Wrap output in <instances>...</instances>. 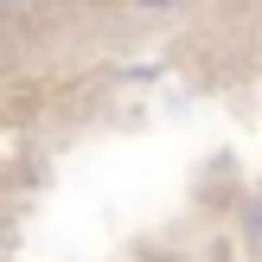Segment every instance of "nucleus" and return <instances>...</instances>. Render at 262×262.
Returning <instances> with one entry per match:
<instances>
[{
    "instance_id": "obj_1",
    "label": "nucleus",
    "mask_w": 262,
    "mask_h": 262,
    "mask_svg": "<svg viewBox=\"0 0 262 262\" xmlns=\"http://www.w3.org/2000/svg\"><path fill=\"white\" fill-rule=\"evenodd\" d=\"M154 7H160V0H154Z\"/></svg>"
}]
</instances>
